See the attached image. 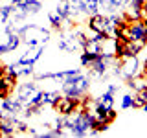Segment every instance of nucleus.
<instances>
[{"label": "nucleus", "mask_w": 147, "mask_h": 138, "mask_svg": "<svg viewBox=\"0 0 147 138\" xmlns=\"http://www.w3.org/2000/svg\"><path fill=\"white\" fill-rule=\"evenodd\" d=\"M119 68H121V81L138 77L142 74V63L138 55H125L119 59Z\"/></svg>", "instance_id": "39448f33"}, {"label": "nucleus", "mask_w": 147, "mask_h": 138, "mask_svg": "<svg viewBox=\"0 0 147 138\" xmlns=\"http://www.w3.org/2000/svg\"><path fill=\"white\" fill-rule=\"evenodd\" d=\"M11 89H9V87L6 85V83H4L2 81V77H0V98H6V96H9V94H11Z\"/></svg>", "instance_id": "4be33fe9"}, {"label": "nucleus", "mask_w": 147, "mask_h": 138, "mask_svg": "<svg viewBox=\"0 0 147 138\" xmlns=\"http://www.w3.org/2000/svg\"><path fill=\"white\" fill-rule=\"evenodd\" d=\"M86 41H88V33H85V30L77 28L76 24L72 26H64L59 31V39H57V50H61L64 53H77L83 52Z\"/></svg>", "instance_id": "f257e3e1"}, {"label": "nucleus", "mask_w": 147, "mask_h": 138, "mask_svg": "<svg viewBox=\"0 0 147 138\" xmlns=\"http://www.w3.org/2000/svg\"><path fill=\"white\" fill-rule=\"evenodd\" d=\"M129 39L147 41V20H134L129 22Z\"/></svg>", "instance_id": "9b49d317"}, {"label": "nucleus", "mask_w": 147, "mask_h": 138, "mask_svg": "<svg viewBox=\"0 0 147 138\" xmlns=\"http://www.w3.org/2000/svg\"><path fill=\"white\" fill-rule=\"evenodd\" d=\"M125 0H99V13L103 15H112V13H119L123 9Z\"/></svg>", "instance_id": "ddd939ff"}, {"label": "nucleus", "mask_w": 147, "mask_h": 138, "mask_svg": "<svg viewBox=\"0 0 147 138\" xmlns=\"http://www.w3.org/2000/svg\"><path fill=\"white\" fill-rule=\"evenodd\" d=\"M119 109L121 110H129V109H134V94H123L121 99H119Z\"/></svg>", "instance_id": "6ab92c4d"}, {"label": "nucleus", "mask_w": 147, "mask_h": 138, "mask_svg": "<svg viewBox=\"0 0 147 138\" xmlns=\"http://www.w3.org/2000/svg\"><path fill=\"white\" fill-rule=\"evenodd\" d=\"M94 125V114L92 109L88 107H81L76 110L74 114H70V125H68V136H86L90 135V129Z\"/></svg>", "instance_id": "20e7f679"}, {"label": "nucleus", "mask_w": 147, "mask_h": 138, "mask_svg": "<svg viewBox=\"0 0 147 138\" xmlns=\"http://www.w3.org/2000/svg\"><path fill=\"white\" fill-rule=\"evenodd\" d=\"M147 103V83L140 90L134 92V109H142Z\"/></svg>", "instance_id": "f3484780"}, {"label": "nucleus", "mask_w": 147, "mask_h": 138, "mask_svg": "<svg viewBox=\"0 0 147 138\" xmlns=\"http://www.w3.org/2000/svg\"><path fill=\"white\" fill-rule=\"evenodd\" d=\"M96 55H98V53H90V52H85V50H83L81 55H79V63H81V66H83V68H86V66H88V64L96 59Z\"/></svg>", "instance_id": "aec40b11"}, {"label": "nucleus", "mask_w": 147, "mask_h": 138, "mask_svg": "<svg viewBox=\"0 0 147 138\" xmlns=\"http://www.w3.org/2000/svg\"><path fill=\"white\" fill-rule=\"evenodd\" d=\"M79 101L77 98H70V96H61V99H59V103L53 107V110L57 114H63V116H70V114H74L77 109H79Z\"/></svg>", "instance_id": "6e6552de"}, {"label": "nucleus", "mask_w": 147, "mask_h": 138, "mask_svg": "<svg viewBox=\"0 0 147 138\" xmlns=\"http://www.w3.org/2000/svg\"><path fill=\"white\" fill-rule=\"evenodd\" d=\"M2 74H4V68H0V77H2Z\"/></svg>", "instance_id": "bb28decb"}, {"label": "nucleus", "mask_w": 147, "mask_h": 138, "mask_svg": "<svg viewBox=\"0 0 147 138\" xmlns=\"http://www.w3.org/2000/svg\"><path fill=\"white\" fill-rule=\"evenodd\" d=\"M39 92V85H37V79H28L24 83H17V87H15V90H13V96L18 99V101H22L24 103V107L28 103H31V99H33V96Z\"/></svg>", "instance_id": "423d86ee"}, {"label": "nucleus", "mask_w": 147, "mask_h": 138, "mask_svg": "<svg viewBox=\"0 0 147 138\" xmlns=\"http://www.w3.org/2000/svg\"><path fill=\"white\" fill-rule=\"evenodd\" d=\"M85 24H86V28H88L90 33H103V35H109V33H107L109 17L103 15V13H94V15L86 17Z\"/></svg>", "instance_id": "0eeeda50"}, {"label": "nucleus", "mask_w": 147, "mask_h": 138, "mask_svg": "<svg viewBox=\"0 0 147 138\" xmlns=\"http://www.w3.org/2000/svg\"><path fill=\"white\" fill-rule=\"evenodd\" d=\"M18 35H20V41L26 48L30 46H46L52 39V30L39 24H24L22 22L18 26Z\"/></svg>", "instance_id": "f03ea898"}, {"label": "nucleus", "mask_w": 147, "mask_h": 138, "mask_svg": "<svg viewBox=\"0 0 147 138\" xmlns=\"http://www.w3.org/2000/svg\"><path fill=\"white\" fill-rule=\"evenodd\" d=\"M48 22H50V30H52V31H57V33L64 28V20H63V17H59V13L55 11V9L48 11Z\"/></svg>", "instance_id": "2eb2a0df"}, {"label": "nucleus", "mask_w": 147, "mask_h": 138, "mask_svg": "<svg viewBox=\"0 0 147 138\" xmlns=\"http://www.w3.org/2000/svg\"><path fill=\"white\" fill-rule=\"evenodd\" d=\"M107 92H110V94H114L116 96L118 92H119V85L118 83H107V89H105Z\"/></svg>", "instance_id": "5701e85b"}, {"label": "nucleus", "mask_w": 147, "mask_h": 138, "mask_svg": "<svg viewBox=\"0 0 147 138\" xmlns=\"http://www.w3.org/2000/svg\"><path fill=\"white\" fill-rule=\"evenodd\" d=\"M35 76V66L33 64H22L18 70V79L20 77H33Z\"/></svg>", "instance_id": "412c9836"}, {"label": "nucleus", "mask_w": 147, "mask_h": 138, "mask_svg": "<svg viewBox=\"0 0 147 138\" xmlns=\"http://www.w3.org/2000/svg\"><path fill=\"white\" fill-rule=\"evenodd\" d=\"M30 2H33V0H11V4L15 7H22L24 4H30Z\"/></svg>", "instance_id": "b1692460"}, {"label": "nucleus", "mask_w": 147, "mask_h": 138, "mask_svg": "<svg viewBox=\"0 0 147 138\" xmlns=\"http://www.w3.org/2000/svg\"><path fill=\"white\" fill-rule=\"evenodd\" d=\"M13 11H15V6L13 4H6V6H0V26L7 24L9 18H11Z\"/></svg>", "instance_id": "a211bd4d"}, {"label": "nucleus", "mask_w": 147, "mask_h": 138, "mask_svg": "<svg viewBox=\"0 0 147 138\" xmlns=\"http://www.w3.org/2000/svg\"><path fill=\"white\" fill-rule=\"evenodd\" d=\"M20 44H22V41H20V35H18L17 31L7 33V35H6V41L0 44V55H6V53L15 52V50H17Z\"/></svg>", "instance_id": "f8f14e48"}, {"label": "nucleus", "mask_w": 147, "mask_h": 138, "mask_svg": "<svg viewBox=\"0 0 147 138\" xmlns=\"http://www.w3.org/2000/svg\"><path fill=\"white\" fill-rule=\"evenodd\" d=\"M46 52V46H30V48H26L24 50V53L20 55V57L17 59L20 64H35L40 61V57L44 55Z\"/></svg>", "instance_id": "1a4fd4ad"}, {"label": "nucleus", "mask_w": 147, "mask_h": 138, "mask_svg": "<svg viewBox=\"0 0 147 138\" xmlns=\"http://www.w3.org/2000/svg\"><path fill=\"white\" fill-rule=\"evenodd\" d=\"M114 99H116V98H114V94H110V92H107V90H103L98 98H94L96 103L103 105L105 109H112L114 107Z\"/></svg>", "instance_id": "dca6fc26"}, {"label": "nucleus", "mask_w": 147, "mask_h": 138, "mask_svg": "<svg viewBox=\"0 0 147 138\" xmlns=\"http://www.w3.org/2000/svg\"><path fill=\"white\" fill-rule=\"evenodd\" d=\"M142 110H144V112H147V103L144 105V107H142Z\"/></svg>", "instance_id": "393cba45"}, {"label": "nucleus", "mask_w": 147, "mask_h": 138, "mask_svg": "<svg viewBox=\"0 0 147 138\" xmlns=\"http://www.w3.org/2000/svg\"><path fill=\"white\" fill-rule=\"evenodd\" d=\"M0 109H2L4 114H17V116H20V112L24 110V103L18 101L15 96H6L0 101Z\"/></svg>", "instance_id": "9d476101"}, {"label": "nucleus", "mask_w": 147, "mask_h": 138, "mask_svg": "<svg viewBox=\"0 0 147 138\" xmlns=\"http://www.w3.org/2000/svg\"><path fill=\"white\" fill-rule=\"evenodd\" d=\"M90 87H92V77L85 72L68 76L61 81V92L63 94L70 96V98H77V99H81L83 96L88 94Z\"/></svg>", "instance_id": "7ed1b4c3"}, {"label": "nucleus", "mask_w": 147, "mask_h": 138, "mask_svg": "<svg viewBox=\"0 0 147 138\" xmlns=\"http://www.w3.org/2000/svg\"><path fill=\"white\" fill-rule=\"evenodd\" d=\"M79 4H81V11L85 17L99 13V0H79Z\"/></svg>", "instance_id": "4468645a"}, {"label": "nucleus", "mask_w": 147, "mask_h": 138, "mask_svg": "<svg viewBox=\"0 0 147 138\" xmlns=\"http://www.w3.org/2000/svg\"><path fill=\"white\" fill-rule=\"evenodd\" d=\"M2 118H4V112H0V125H2Z\"/></svg>", "instance_id": "a878e982"}]
</instances>
